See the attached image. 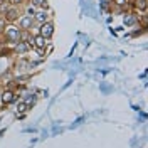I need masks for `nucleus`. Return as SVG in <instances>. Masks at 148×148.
Masks as SVG:
<instances>
[{
	"label": "nucleus",
	"instance_id": "obj_1",
	"mask_svg": "<svg viewBox=\"0 0 148 148\" xmlns=\"http://www.w3.org/2000/svg\"><path fill=\"white\" fill-rule=\"evenodd\" d=\"M54 34V27H52V24H42L40 25V36L47 39V37H51Z\"/></svg>",
	"mask_w": 148,
	"mask_h": 148
},
{
	"label": "nucleus",
	"instance_id": "obj_2",
	"mask_svg": "<svg viewBox=\"0 0 148 148\" xmlns=\"http://www.w3.org/2000/svg\"><path fill=\"white\" fill-rule=\"evenodd\" d=\"M17 10L15 9H7L5 10V18H7V20H9V22H14V20H15V18H17Z\"/></svg>",
	"mask_w": 148,
	"mask_h": 148
},
{
	"label": "nucleus",
	"instance_id": "obj_3",
	"mask_svg": "<svg viewBox=\"0 0 148 148\" xmlns=\"http://www.w3.org/2000/svg\"><path fill=\"white\" fill-rule=\"evenodd\" d=\"M7 36H9L10 40H18V37H20V32H18L17 29H9V30H7Z\"/></svg>",
	"mask_w": 148,
	"mask_h": 148
},
{
	"label": "nucleus",
	"instance_id": "obj_4",
	"mask_svg": "<svg viewBox=\"0 0 148 148\" xmlns=\"http://www.w3.org/2000/svg\"><path fill=\"white\" fill-rule=\"evenodd\" d=\"M34 44H36L37 49H44V47H46V39L42 36H37L36 39H34Z\"/></svg>",
	"mask_w": 148,
	"mask_h": 148
},
{
	"label": "nucleus",
	"instance_id": "obj_5",
	"mask_svg": "<svg viewBox=\"0 0 148 148\" xmlns=\"http://www.w3.org/2000/svg\"><path fill=\"white\" fill-rule=\"evenodd\" d=\"M2 101L5 103V104H7V103H12L14 101V92L12 91H5L3 94H2Z\"/></svg>",
	"mask_w": 148,
	"mask_h": 148
},
{
	"label": "nucleus",
	"instance_id": "obj_6",
	"mask_svg": "<svg viewBox=\"0 0 148 148\" xmlns=\"http://www.w3.org/2000/svg\"><path fill=\"white\" fill-rule=\"evenodd\" d=\"M20 25H22L24 29H29L30 25H32V17H30V15H27V17H24L22 20H20Z\"/></svg>",
	"mask_w": 148,
	"mask_h": 148
},
{
	"label": "nucleus",
	"instance_id": "obj_7",
	"mask_svg": "<svg viewBox=\"0 0 148 148\" xmlns=\"http://www.w3.org/2000/svg\"><path fill=\"white\" fill-rule=\"evenodd\" d=\"M27 49H29L27 42H17V46H15V51H17V52H25Z\"/></svg>",
	"mask_w": 148,
	"mask_h": 148
},
{
	"label": "nucleus",
	"instance_id": "obj_8",
	"mask_svg": "<svg viewBox=\"0 0 148 148\" xmlns=\"http://www.w3.org/2000/svg\"><path fill=\"white\" fill-rule=\"evenodd\" d=\"M46 18H47L46 12H37V14H36V20H37V22H40V24H44V22H46Z\"/></svg>",
	"mask_w": 148,
	"mask_h": 148
},
{
	"label": "nucleus",
	"instance_id": "obj_9",
	"mask_svg": "<svg viewBox=\"0 0 148 148\" xmlns=\"http://www.w3.org/2000/svg\"><path fill=\"white\" fill-rule=\"evenodd\" d=\"M135 22H136V18L133 15H125V25H133Z\"/></svg>",
	"mask_w": 148,
	"mask_h": 148
},
{
	"label": "nucleus",
	"instance_id": "obj_10",
	"mask_svg": "<svg viewBox=\"0 0 148 148\" xmlns=\"http://www.w3.org/2000/svg\"><path fill=\"white\" fill-rule=\"evenodd\" d=\"M17 111H20V113H24V111H27V103H20L17 106Z\"/></svg>",
	"mask_w": 148,
	"mask_h": 148
},
{
	"label": "nucleus",
	"instance_id": "obj_11",
	"mask_svg": "<svg viewBox=\"0 0 148 148\" xmlns=\"http://www.w3.org/2000/svg\"><path fill=\"white\" fill-rule=\"evenodd\" d=\"M32 2H34L36 7H42V5H46V0H32Z\"/></svg>",
	"mask_w": 148,
	"mask_h": 148
},
{
	"label": "nucleus",
	"instance_id": "obj_12",
	"mask_svg": "<svg viewBox=\"0 0 148 148\" xmlns=\"http://www.w3.org/2000/svg\"><path fill=\"white\" fill-rule=\"evenodd\" d=\"M5 10H7V3L0 0V12H5Z\"/></svg>",
	"mask_w": 148,
	"mask_h": 148
},
{
	"label": "nucleus",
	"instance_id": "obj_13",
	"mask_svg": "<svg viewBox=\"0 0 148 148\" xmlns=\"http://www.w3.org/2000/svg\"><path fill=\"white\" fill-rule=\"evenodd\" d=\"M22 0H10V3H20Z\"/></svg>",
	"mask_w": 148,
	"mask_h": 148
},
{
	"label": "nucleus",
	"instance_id": "obj_14",
	"mask_svg": "<svg viewBox=\"0 0 148 148\" xmlns=\"http://www.w3.org/2000/svg\"><path fill=\"white\" fill-rule=\"evenodd\" d=\"M116 3H118V5H123V3H125V0H116Z\"/></svg>",
	"mask_w": 148,
	"mask_h": 148
}]
</instances>
